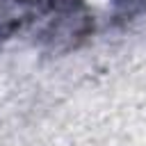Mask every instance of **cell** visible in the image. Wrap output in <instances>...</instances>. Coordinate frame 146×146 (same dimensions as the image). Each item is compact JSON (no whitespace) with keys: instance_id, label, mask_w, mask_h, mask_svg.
<instances>
[{"instance_id":"obj_2","label":"cell","mask_w":146,"mask_h":146,"mask_svg":"<svg viewBox=\"0 0 146 146\" xmlns=\"http://www.w3.org/2000/svg\"><path fill=\"white\" fill-rule=\"evenodd\" d=\"M116 5H125V11H137L146 7V0H116Z\"/></svg>"},{"instance_id":"obj_1","label":"cell","mask_w":146,"mask_h":146,"mask_svg":"<svg viewBox=\"0 0 146 146\" xmlns=\"http://www.w3.org/2000/svg\"><path fill=\"white\" fill-rule=\"evenodd\" d=\"M80 11V0H0V34H14L36 23H64L78 18Z\"/></svg>"}]
</instances>
